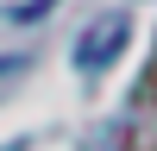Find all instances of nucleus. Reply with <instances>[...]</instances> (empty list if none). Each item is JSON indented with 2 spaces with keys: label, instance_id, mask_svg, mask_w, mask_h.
Masks as SVG:
<instances>
[{
  "label": "nucleus",
  "instance_id": "nucleus-1",
  "mask_svg": "<svg viewBox=\"0 0 157 151\" xmlns=\"http://www.w3.org/2000/svg\"><path fill=\"white\" fill-rule=\"evenodd\" d=\"M126 38H132L126 13H101V19L82 32V44H75V69H107V63L126 50Z\"/></svg>",
  "mask_w": 157,
  "mask_h": 151
}]
</instances>
